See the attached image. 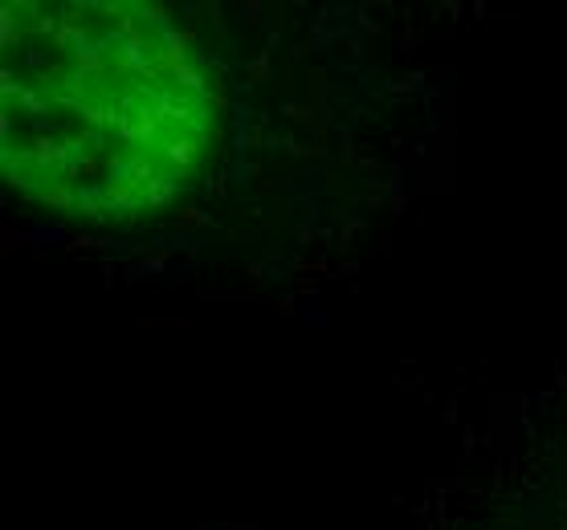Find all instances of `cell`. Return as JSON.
<instances>
[{
  "label": "cell",
  "mask_w": 567,
  "mask_h": 530,
  "mask_svg": "<svg viewBox=\"0 0 567 530\" xmlns=\"http://www.w3.org/2000/svg\"><path fill=\"white\" fill-rule=\"evenodd\" d=\"M225 127L208 58L147 0H4L0 172L25 205L135 225L205 180Z\"/></svg>",
  "instance_id": "6da1fadb"
}]
</instances>
